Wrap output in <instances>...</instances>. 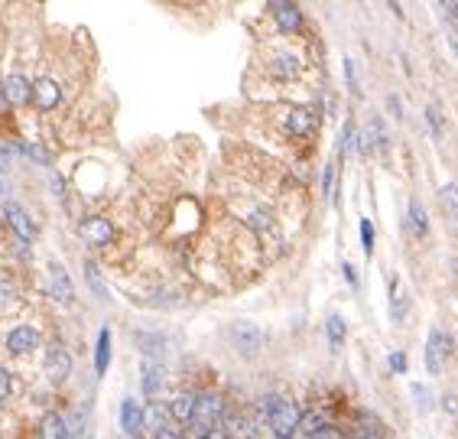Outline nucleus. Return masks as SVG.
I'll return each instance as SVG.
<instances>
[{
	"mask_svg": "<svg viewBox=\"0 0 458 439\" xmlns=\"http://www.w3.org/2000/svg\"><path fill=\"white\" fill-rule=\"evenodd\" d=\"M107 364H111V329H101L98 348H94V371H98V374H104Z\"/></svg>",
	"mask_w": 458,
	"mask_h": 439,
	"instance_id": "17",
	"label": "nucleus"
},
{
	"mask_svg": "<svg viewBox=\"0 0 458 439\" xmlns=\"http://www.w3.org/2000/svg\"><path fill=\"white\" fill-rule=\"evenodd\" d=\"M43 439H69V430H65V420L62 416H46L43 420Z\"/></svg>",
	"mask_w": 458,
	"mask_h": 439,
	"instance_id": "20",
	"label": "nucleus"
},
{
	"mask_svg": "<svg viewBox=\"0 0 458 439\" xmlns=\"http://www.w3.org/2000/svg\"><path fill=\"white\" fill-rule=\"evenodd\" d=\"M143 423L146 426H156V430H163V407L156 401H153L150 407L143 410Z\"/></svg>",
	"mask_w": 458,
	"mask_h": 439,
	"instance_id": "27",
	"label": "nucleus"
},
{
	"mask_svg": "<svg viewBox=\"0 0 458 439\" xmlns=\"http://www.w3.org/2000/svg\"><path fill=\"white\" fill-rule=\"evenodd\" d=\"M169 413H173V420H192V413H195V394H179L176 401H173V407H169Z\"/></svg>",
	"mask_w": 458,
	"mask_h": 439,
	"instance_id": "18",
	"label": "nucleus"
},
{
	"mask_svg": "<svg viewBox=\"0 0 458 439\" xmlns=\"http://www.w3.org/2000/svg\"><path fill=\"white\" fill-rule=\"evenodd\" d=\"M315 124H319L315 111H309V108H293L290 111V131L293 134H312Z\"/></svg>",
	"mask_w": 458,
	"mask_h": 439,
	"instance_id": "12",
	"label": "nucleus"
},
{
	"mask_svg": "<svg viewBox=\"0 0 458 439\" xmlns=\"http://www.w3.org/2000/svg\"><path fill=\"white\" fill-rule=\"evenodd\" d=\"M299 426H302L309 436H315V433L325 430V420H322V413H315V410H309V413H299Z\"/></svg>",
	"mask_w": 458,
	"mask_h": 439,
	"instance_id": "22",
	"label": "nucleus"
},
{
	"mask_svg": "<svg viewBox=\"0 0 458 439\" xmlns=\"http://www.w3.org/2000/svg\"><path fill=\"white\" fill-rule=\"evenodd\" d=\"M452 345H449V335L442 329H429V342H426V364L432 374L445 368V358H449Z\"/></svg>",
	"mask_w": 458,
	"mask_h": 439,
	"instance_id": "3",
	"label": "nucleus"
},
{
	"mask_svg": "<svg viewBox=\"0 0 458 439\" xmlns=\"http://www.w3.org/2000/svg\"><path fill=\"white\" fill-rule=\"evenodd\" d=\"M69 371H72L69 352H65V348H53V352H49V374H53L55 381H65Z\"/></svg>",
	"mask_w": 458,
	"mask_h": 439,
	"instance_id": "14",
	"label": "nucleus"
},
{
	"mask_svg": "<svg viewBox=\"0 0 458 439\" xmlns=\"http://www.w3.org/2000/svg\"><path fill=\"white\" fill-rule=\"evenodd\" d=\"M426 117H429V127H432V134H442V117H439V108H426Z\"/></svg>",
	"mask_w": 458,
	"mask_h": 439,
	"instance_id": "31",
	"label": "nucleus"
},
{
	"mask_svg": "<svg viewBox=\"0 0 458 439\" xmlns=\"http://www.w3.org/2000/svg\"><path fill=\"white\" fill-rule=\"evenodd\" d=\"M332 185H335V166H325V173H322V193L325 195H332Z\"/></svg>",
	"mask_w": 458,
	"mask_h": 439,
	"instance_id": "30",
	"label": "nucleus"
},
{
	"mask_svg": "<svg viewBox=\"0 0 458 439\" xmlns=\"http://www.w3.org/2000/svg\"><path fill=\"white\" fill-rule=\"evenodd\" d=\"M299 72H302V62H299L296 55L280 53V55L273 59V75L283 78V82H286V78H299Z\"/></svg>",
	"mask_w": 458,
	"mask_h": 439,
	"instance_id": "13",
	"label": "nucleus"
},
{
	"mask_svg": "<svg viewBox=\"0 0 458 439\" xmlns=\"http://www.w3.org/2000/svg\"><path fill=\"white\" fill-rule=\"evenodd\" d=\"M202 439H231L224 430H218V426H212V430H205L202 433Z\"/></svg>",
	"mask_w": 458,
	"mask_h": 439,
	"instance_id": "34",
	"label": "nucleus"
},
{
	"mask_svg": "<svg viewBox=\"0 0 458 439\" xmlns=\"http://www.w3.org/2000/svg\"><path fill=\"white\" fill-rule=\"evenodd\" d=\"M84 273H88V283L94 286V293H98V296H104V283H101V277H98V267H94V264H88V267H84Z\"/></svg>",
	"mask_w": 458,
	"mask_h": 439,
	"instance_id": "29",
	"label": "nucleus"
},
{
	"mask_svg": "<svg viewBox=\"0 0 458 439\" xmlns=\"http://www.w3.org/2000/svg\"><path fill=\"white\" fill-rule=\"evenodd\" d=\"M267 420H270L276 436H293V430L299 426V410H296V403H290L286 397L273 394V397H267Z\"/></svg>",
	"mask_w": 458,
	"mask_h": 439,
	"instance_id": "1",
	"label": "nucleus"
},
{
	"mask_svg": "<svg viewBox=\"0 0 458 439\" xmlns=\"http://www.w3.org/2000/svg\"><path fill=\"white\" fill-rule=\"evenodd\" d=\"M390 313H393V319H403L410 313V293L400 286V280L390 283Z\"/></svg>",
	"mask_w": 458,
	"mask_h": 439,
	"instance_id": "15",
	"label": "nucleus"
},
{
	"mask_svg": "<svg viewBox=\"0 0 458 439\" xmlns=\"http://www.w3.org/2000/svg\"><path fill=\"white\" fill-rule=\"evenodd\" d=\"M36 329H30V325H20V329H13L7 335V348L13 354H26V352H33L36 348Z\"/></svg>",
	"mask_w": 458,
	"mask_h": 439,
	"instance_id": "10",
	"label": "nucleus"
},
{
	"mask_svg": "<svg viewBox=\"0 0 458 439\" xmlns=\"http://www.w3.org/2000/svg\"><path fill=\"white\" fill-rule=\"evenodd\" d=\"M410 222L420 234H429V218H426V208H422L420 202H410Z\"/></svg>",
	"mask_w": 458,
	"mask_h": 439,
	"instance_id": "23",
	"label": "nucleus"
},
{
	"mask_svg": "<svg viewBox=\"0 0 458 439\" xmlns=\"http://www.w3.org/2000/svg\"><path fill=\"white\" fill-rule=\"evenodd\" d=\"M0 108H4V92H0Z\"/></svg>",
	"mask_w": 458,
	"mask_h": 439,
	"instance_id": "37",
	"label": "nucleus"
},
{
	"mask_svg": "<svg viewBox=\"0 0 458 439\" xmlns=\"http://www.w3.org/2000/svg\"><path fill=\"white\" fill-rule=\"evenodd\" d=\"M270 10H273V16H276V26L280 30H286V33H296V30H302V13H299L293 4H270Z\"/></svg>",
	"mask_w": 458,
	"mask_h": 439,
	"instance_id": "7",
	"label": "nucleus"
},
{
	"mask_svg": "<svg viewBox=\"0 0 458 439\" xmlns=\"http://www.w3.org/2000/svg\"><path fill=\"white\" fill-rule=\"evenodd\" d=\"M222 410H224L222 394H195V413H192V420H195V423H205L208 430H212V420H218Z\"/></svg>",
	"mask_w": 458,
	"mask_h": 439,
	"instance_id": "4",
	"label": "nucleus"
},
{
	"mask_svg": "<svg viewBox=\"0 0 458 439\" xmlns=\"http://www.w3.org/2000/svg\"><path fill=\"white\" fill-rule=\"evenodd\" d=\"M325 332H329V345L338 352V348L344 345V323H342V316H329V325H325Z\"/></svg>",
	"mask_w": 458,
	"mask_h": 439,
	"instance_id": "21",
	"label": "nucleus"
},
{
	"mask_svg": "<svg viewBox=\"0 0 458 439\" xmlns=\"http://www.w3.org/2000/svg\"><path fill=\"white\" fill-rule=\"evenodd\" d=\"M30 94H33V88H30V82H26V78L10 75L7 82H4V101H10V104H26V101H30Z\"/></svg>",
	"mask_w": 458,
	"mask_h": 439,
	"instance_id": "11",
	"label": "nucleus"
},
{
	"mask_svg": "<svg viewBox=\"0 0 458 439\" xmlns=\"http://www.w3.org/2000/svg\"><path fill=\"white\" fill-rule=\"evenodd\" d=\"M78 232H82V238L92 241V244H104V241L114 238V228H111L107 218H84V222L78 224Z\"/></svg>",
	"mask_w": 458,
	"mask_h": 439,
	"instance_id": "5",
	"label": "nucleus"
},
{
	"mask_svg": "<svg viewBox=\"0 0 458 439\" xmlns=\"http://www.w3.org/2000/svg\"><path fill=\"white\" fill-rule=\"evenodd\" d=\"M276 439H293V436H276Z\"/></svg>",
	"mask_w": 458,
	"mask_h": 439,
	"instance_id": "38",
	"label": "nucleus"
},
{
	"mask_svg": "<svg viewBox=\"0 0 458 439\" xmlns=\"http://www.w3.org/2000/svg\"><path fill=\"white\" fill-rule=\"evenodd\" d=\"M121 426H124V433L127 436H140L143 433V407L140 403H133V401H124L121 403Z\"/></svg>",
	"mask_w": 458,
	"mask_h": 439,
	"instance_id": "6",
	"label": "nucleus"
},
{
	"mask_svg": "<svg viewBox=\"0 0 458 439\" xmlns=\"http://www.w3.org/2000/svg\"><path fill=\"white\" fill-rule=\"evenodd\" d=\"M7 222L13 224V232H16V238L20 241H33V224H30V218L23 215V208L10 205L7 208Z\"/></svg>",
	"mask_w": 458,
	"mask_h": 439,
	"instance_id": "16",
	"label": "nucleus"
},
{
	"mask_svg": "<svg viewBox=\"0 0 458 439\" xmlns=\"http://www.w3.org/2000/svg\"><path fill=\"white\" fill-rule=\"evenodd\" d=\"M358 439H367V436H358Z\"/></svg>",
	"mask_w": 458,
	"mask_h": 439,
	"instance_id": "39",
	"label": "nucleus"
},
{
	"mask_svg": "<svg viewBox=\"0 0 458 439\" xmlns=\"http://www.w3.org/2000/svg\"><path fill=\"white\" fill-rule=\"evenodd\" d=\"M344 75H348V92L354 98H361V82H358V69H354V59H344Z\"/></svg>",
	"mask_w": 458,
	"mask_h": 439,
	"instance_id": "25",
	"label": "nucleus"
},
{
	"mask_svg": "<svg viewBox=\"0 0 458 439\" xmlns=\"http://www.w3.org/2000/svg\"><path fill=\"white\" fill-rule=\"evenodd\" d=\"M7 394H10V378H7V371L0 368V401H7Z\"/></svg>",
	"mask_w": 458,
	"mask_h": 439,
	"instance_id": "33",
	"label": "nucleus"
},
{
	"mask_svg": "<svg viewBox=\"0 0 458 439\" xmlns=\"http://www.w3.org/2000/svg\"><path fill=\"white\" fill-rule=\"evenodd\" d=\"M59 98H62V92L53 78H39L36 85H33V101H36L43 111H53L55 104H59Z\"/></svg>",
	"mask_w": 458,
	"mask_h": 439,
	"instance_id": "8",
	"label": "nucleus"
},
{
	"mask_svg": "<svg viewBox=\"0 0 458 439\" xmlns=\"http://www.w3.org/2000/svg\"><path fill=\"white\" fill-rule=\"evenodd\" d=\"M452 46H455V53H458V36H452Z\"/></svg>",
	"mask_w": 458,
	"mask_h": 439,
	"instance_id": "36",
	"label": "nucleus"
},
{
	"mask_svg": "<svg viewBox=\"0 0 458 439\" xmlns=\"http://www.w3.org/2000/svg\"><path fill=\"white\" fill-rule=\"evenodd\" d=\"M361 247H364V254L374 251V224L367 222V218H361Z\"/></svg>",
	"mask_w": 458,
	"mask_h": 439,
	"instance_id": "28",
	"label": "nucleus"
},
{
	"mask_svg": "<svg viewBox=\"0 0 458 439\" xmlns=\"http://www.w3.org/2000/svg\"><path fill=\"white\" fill-rule=\"evenodd\" d=\"M137 345L143 348V352H163V339L160 335H153V332H137Z\"/></svg>",
	"mask_w": 458,
	"mask_h": 439,
	"instance_id": "26",
	"label": "nucleus"
},
{
	"mask_svg": "<svg viewBox=\"0 0 458 439\" xmlns=\"http://www.w3.org/2000/svg\"><path fill=\"white\" fill-rule=\"evenodd\" d=\"M49 277H53V296L69 306V303L75 300V293H72V280H69V273H65V267H62V264H53V267H49Z\"/></svg>",
	"mask_w": 458,
	"mask_h": 439,
	"instance_id": "9",
	"label": "nucleus"
},
{
	"mask_svg": "<svg viewBox=\"0 0 458 439\" xmlns=\"http://www.w3.org/2000/svg\"><path fill=\"white\" fill-rule=\"evenodd\" d=\"M390 368H393V371H406V354L403 352H390Z\"/></svg>",
	"mask_w": 458,
	"mask_h": 439,
	"instance_id": "32",
	"label": "nucleus"
},
{
	"mask_svg": "<svg viewBox=\"0 0 458 439\" xmlns=\"http://www.w3.org/2000/svg\"><path fill=\"white\" fill-rule=\"evenodd\" d=\"M439 199L445 202V208H449L452 215L458 218V185H452V183H445L442 189H439Z\"/></svg>",
	"mask_w": 458,
	"mask_h": 439,
	"instance_id": "24",
	"label": "nucleus"
},
{
	"mask_svg": "<svg viewBox=\"0 0 458 439\" xmlns=\"http://www.w3.org/2000/svg\"><path fill=\"white\" fill-rule=\"evenodd\" d=\"M160 384H163V368L156 362H146L143 364V391L150 394V397H156V394H160Z\"/></svg>",
	"mask_w": 458,
	"mask_h": 439,
	"instance_id": "19",
	"label": "nucleus"
},
{
	"mask_svg": "<svg viewBox=\"0 0 458 439\" xmlns=\"http://www.w3.org/2000/svg\"><path fill=\"white\" fill-rule=\"evenodd\" d=\"M231 339H234V348L241 354H257L263 348V332L253 323H234L231 325Z\"/></svg>",
	"mask_w": 458,
	"mask_h": 439,
	"instance_id": "2",
	"label": "nucleus"
},
{
	"mask_svg": "<svg viewBox=\"0 0 458 439\" xmlns=\"http://www.w3.org/2000/svg\"><path fill=\"white\" fill-rule=\"evenodd\" d=\"M156 439H182V436H179V433H173V430H166V426H163V430H156Z\"/></svg>",
	"mask_w": 458,
	"mask_h": 439,
	"instance_id": "35",
	"label": "nucleus"
}]
</instances>
